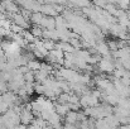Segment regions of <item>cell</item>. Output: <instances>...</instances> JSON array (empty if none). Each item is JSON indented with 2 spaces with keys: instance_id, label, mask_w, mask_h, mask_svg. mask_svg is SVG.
Returning a JSON list of instances; mask_svg holds the SVG:
<instances>
[{
  "instance_id": "1",
  "label": "cell",
  "mask_w": 130,
  "mask_h": 129,
  "mask_svg": "<svg viewBox=\"0 0 130 129\" xmlns=\"http://www.w3.org/2000/svg\"><path fill=\"white\" fill-rule=\"evenodd\" d=\"M99 70L102 71V72H107V74H112L114 70H115V66H114V60L110 56L107 57H102L101 61L99 62Z\"/></svg>"
},
{
  "instance_id": "6",
  "label": "cell",
  "mask_w": 130,
  "mask_h": 129,
  "mask_svg": "<svg viewBox=\"0 0 130 129\" xmlns=\"http://www.w3.org/2000/svg\"><path fill=\"white\" fill-rule=\"evenodd\" d=\"M78 113H80V111H70V113L64 117L66 124L77 125V124H78Z\"/></svg>"
},
{
  "instance_id": "4",
  "label": "cell",
  "mask_w": 130,
  "mask_h": 129,
  "mask_svg": "<svg viewBox=\"0 0 130 129\" xmlns=\"http://www.w3.org/2000/svg\"><path fill=\"white\" fill-rule=\"evenodd\" d=\"M71 110H70V108H68V105L67 104H54V113L57 114V115H59L61 118H64L68 113H70Z\"/></svg>"
},
{
  "instance_id": "9",
  "label": "cell",
  "mask_w": 130,
  "mask_h": 129,
  "mask_svg": "<svg viewBox=\"0 0 130 129\" xmlns=\"http://www.w3.org/2000/svg\"><path fill=\"white\" fill-rule=\"evenodd\" d=\"M44 15L42 13H32V17H30V22L34 24V25H38L39 27V24H41V20H42V18H43Z\"/></svg>"
},
{
  "instance_id": "10",
  "label": "cell",
  "mask_w": 130,
  "mask_h": 129,
  "mask_svg": "<svg viewBox=\"0 0 130 129\" xmlns=\"http://www.w3.org/2000/svg\"><path fill=\"white\" fill-rule=\"evenodd\" d=\"M23 77H24V82L25 84H34V81H36V75L32 71H28L27 74H24Z\"/></svg>"
},
{
  "instance_id": "7",
  "label": "cell",
  "mask_w": 130,
  "mask_h": 129,
  "mask_svg": "<svg viewBox=\"0 0 130 129\" xmlns=\"http://www.w3.org/2000/svg\"><path fill=\"white\" fill-rule=\"evenodd\" d=\"M29 32L32 33V36H33L36 39L43 38V29H42L41 27H38V25H33V27L29 29Z\"/></svg>"
},
{
  "instance_id": "8",
  "label": "cell",
  "mask_w": 130,
  "mask_h": 129,
  "mask_svg": "<svg viewBox=\"0 0 130 129\" xmlns=\"http://www.w3.org/2000/svg\"><path fill=\"white\" fill-rule=\"evenodd\" d=\"M27 67H28L29 71H32V72H37V71H39V68H41V61H38V60L29 61V62L27 63Z\"/></svg>"
},
{
  "instance_id": "11",
  "label": "cell",
  "mask_w": 130,
  "mask_h": 129,
  "mask_svg": "<svg viewBox=\"0 0 130 129\" xmlns=\"http://www.w3.org/2000/svg\"><path fill=\"white\" fill-rule=\"evenodd\" d=\"M43 47L48 52H51V51H53L56 48V42L49 41V39H43Z\"/></svg>"
},
{
  "instance_id": "3",
  "label": "cell",
  "mask_w": 130,
  "mask_h": 129,
  "mask_svg": "<svg viewBox=\"0 0 130 129\" xmlns=\"http://www.w3.org/2000/svg\"><path fill=\"white\" fill-rule=\"evenodd\" d=\"M19 120H20V124H23V125L27 127V125H30L32 124V122L34 120V115H33L32 111L23 109L22 113L19 114Z\"/></svg>"
},
{
  "instance_id": "12",
  "label": "cell",
  "mask_w": 130,
  "mask_h": 129,
  "mask_svg": "<svg viewBox=\"0 0 130 129\" xmlns=\"http://www.w3.org/2000/svg\"><path fill=\"white\" fill-rule=\"evenodd\" d=\"M34 91L39 95V96H43L44 91H45V87L42 84H34Z\"/></svg>"
},
{
  "instance_id": "2",
  "label": "cell",
  "mask_w": 130,
  "mask_h": 129,
  "mask_svg": "<svg viewBox=\"0 0 130 129\" xmlns=\"http://www.w3.org/2000/svg\"><path fill=\"white\" fill-rule=\"evenodd\" d=\"M6 17L11 18V20H13L11 23H13V24H15V25H18V27H20V28H23V29L29 28V22L25 20V19L20 15V13H17V14H13V15H6Z\"/></svg>"
},
{
  "instance_id": "5",
  "label": "cell",
  "mask_w": 130,
  "mask_h": 129,
  "mask_svg": "<svg viewBox=\"0 0 130 129\" xmlns=\"http://www.w3.org/2000/svg\"><path fill=\"white\" fill-rule=\"evenodd\" d=\"M95 49H96L97 53H99L100 56H102V57H107V56H110V49H109L107 44H106L105 42H102V41H100L99 43L95 44Z\"/></svg>"
}]
</instances>
